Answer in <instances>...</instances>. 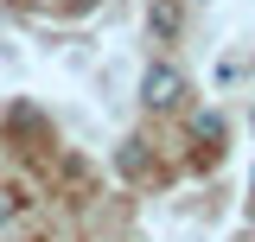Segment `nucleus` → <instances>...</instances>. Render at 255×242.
<instances>
[{"label": "nucleus", "instance_id": "nucleus-1", "mask_svg": "<svg viewBox=\"0 0 255 242\" xmlns=\"http://www.w3.org/2000/svg\"><path fill=\"white\" fill-rule=\"evenodd\" d=\"M185 70H172V64H147L140 70V109L147 115H172V109H185Z\"/></svg>", "mask_w": 255, "mask_h": 242}, {"label": "nucleus", "instance_id": "nucleus-2", "mask_svg": "<svg viewBox=\"0 0 255 242\" xmlns=\"http://www.w3.org/2000/svg\"><path fill=\"white\" fill-rule=\"evenodd\" d=\"M191 140H198L204 153H217V147H223V115H211V109L191 115Z\"/></svg>", "mask_w": 255, "mask_h": 242}, {"label": "nucleus", "instance_id": "nucleus-3", "mask_svg": "<svg viewBox=\"0 0 255 242\" xmlns=\"http://www.w3.org/2000/svg\"><path fill=\"white\" fill-rule=\"evenodd\" d=\"M147 26H153V38L166 45V38L179 32V6H172V0H153V13H147Z\"/></svg>", "mask_w": 255, "mask_h": 242}, {"label": "nucleus", "instance_id": "nucleus-4", "mask_svg": "<svg viewBox=\"0 0 255 242\" xmlns=\"http://www.w3.org/2000/svg\"><path fill=\"white\" fill-rule=\"evenodd\" d=\"M140 166H147V153H140V140H128L122 147V172H140Z\"/></svg>", "mask_w": 255, "mask_h": 242}, {"label": "nucleus", "instance_id": "nucleus-5", "mask_svg": "<svg viewBox=\"0 0 255 242\" xmlns=\"http://www.w3.org/2000/svg\"><path fill=\"white\" fill-rule=\"evenodd\" d=\"M6 217H13V191L0 185V230H6Z\"/></svg>", "mask_w": 255, "mask_h": 242}, {"label": "nucleus", "instance_id": "nucleus-6", "mask_svg": "<svg viewBox=\"0 0 255 242\" xmlns=\"http://www.w3.org/2000/svg\"><path fill=\"white\" fill-rule=\"evenodd\" d=\"M249 191H255V172H249Z\"/></svg>", "mask_w": 255, "mask_h": 242}, {"label": "nucleus", "instance_id": "nucleus-7", "mask_svg": "<svg viewBox=\"0 0 255 242\" xmlns=\"http://www.w3.org/2000/svg\"><path fill=\"white\" fill-rule=\"evenodd\" d=\"M249 121H255V115H249Z\"/></svg>", "mask_w": 255, "mask_h": 242}]
</instances>
